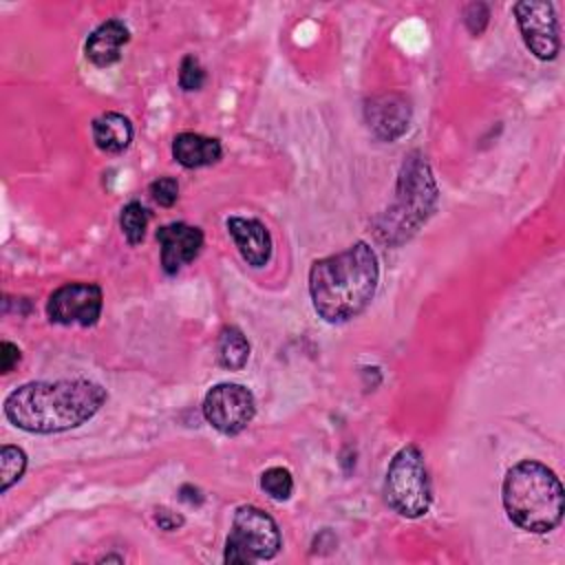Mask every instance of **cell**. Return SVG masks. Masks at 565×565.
<instances>
[{
    "instance_id": "6da1fadb",
    "label": "cell",
    "mask_w": 565,
    "mask_h": 565,
    "mask_svg": "<svg viewBox=\"0 0 565 565\" xmlns=\"http://www.w3.org/2000/svg\"><path fill=\"white\" fill-rule=\"evenodd\" d=\"M106 399V388L90 380L29 382L7 395L4 415L20 430L51 435L86 424Z\"/></svg>"
},
{
    "instance_id": "7a4b0ae2",
    "label": "cell",
    "mask_w": 565,
    "mask_h": 565,
    "mask_svg": "<svg viewBox=\"0 0 565 565\" xmlns=\"http://www.w3.org/2000/svg\"><path fill=\"white\" fill-rule=\"evenodd\" d=\"M377 280V256L369 243L358 241L344 252L331 254L311 265V305L324 322H349L371 305Z\"/></svg>"
},
{
    "instance_id": "3957f363",
    "label": "cell",
    "mask_w": 565,
    "mask_h": 565,
    "mask_svg": "<svg viewBox=\"0 0 565 565\" xmlns=\"http://www.w3.org/2000/svg\"><path fill=\"white\" fill-rule=\"evenodd\" d=\"M501 499L508 519L534 534L554 530L565 510V494L558 477L545 463L523 459L514 463L503 479Z\"/></svg>"
},
{
    "instance_id": "277c9868",
    "label": "cell",
    "mask_w": 565,
    "mask_h": 565,
    "mask_svg": "<svg viewBox=\"0 0 565 565\" xmlns=\"http://www.w3.org/2000/svg\"><path fill=\"white\" fill-rule=\"evenodd\" d=\"M437 205V183L430 166L413 152L397 177L393 205L375 221V234L386 245L408 241Z\"/></svg>"
},
{
    "instance_id": "5b68a950",
    "label": "cell",
    "mask_w": 565,
    "mask_h": 565,
    "mask_svg": "<svg viewBox=\"0 0 565 565\" xmlns=\"http://www.w3.org/2000/svg\"><path fill=\"white\" fill-rule=\"evenodd\" d=\"M386 503L406 519L424 516L433 501L424 455L417 446H404L388 463L384 479Z\"/></svg>"
},
{
    "instance_id": "8992f818",
    "label": "cell",
    "mask_w": 565,
    "mask_h": 565,
    "mask_svg": "<svg viewBox=\"0 0 565 565\" xmlns=\"http://www.w3.org/2000/svg\"><path fill=\"white\" fill-rule=\"evenodd\" d=\"M278 523L256 505H241L232 516V530L225 543V563L269 561L280 550Z\"/></svg>"
},
{
    "instance_id": "52a82bcc",
    "label": "cell",
    "mask_w": 565,
    "mask_h": 565,
    "mask_svg": "<svg viewBox=\"0 0 565 565\" xmlns=\"http://www.w3.org/2000/svg\"><path fill=\"white\" fill-rule=\"evenodd\" d=\"M256 415V399L249 388L221 382L212 386L203 397L205 422L223 435H238L249 426Z\"/></svg>"
},
{
    "instance_id": "ba28073f",
    "label": "cell",
    "mask_w": 565,
    "mask_h": 565,
    "mask_svg": "<svg viewBox=\"0 0 565 565\" xmlns=\"http://www.w3.org/2000/svg\"><path fill=\"white\" fill-rule=\"evenodd\" d=\"M102 307H104V294L99 285L68 282L57 287L51 294L46 302V313L55 324L93 327L102 316Z\"/></svg>"
},
{
    "instance_id": "9c48e42d",
    "label": "cell",
    "mask_w": 565,
    "mask_h": 565,
    "mask_svg": "<svg viewBox=\"0 0 565 565\" xmlns=\"http://www.w3.org/2000/svg\"><path fill=\"white\" fill-rule=\"evenodd\" d=\"M514 15L519 31L523 35L525 46L539 57V60H554L561 49L558 40V22L552 2H536L525 0L514 4Z\"/></svg>"
},
{
    "instance_id": "30bf717a",
    "label": "cell",
    "mask_w": 565,
    "mask_h": 565,
    "mask_svg": "<svg viewBox=\"0 0 565 565\" xmlns=\"http://www.w3.org/2000/svg\"><path fill=\"white\" fill-rule=\"evenodd\" d=\"M157 241L161 247V267L172 276L199 256L203 247V232L188 223H168L157 230Z\"/></svg>"
},
{
    "instance_id": "8fae6325",
    "label": "cell",
    "mask_w": 565,
    "mask_h": 565,
    "mask_svg": "<svg viewBox=\"0 0 565 565\" xmlns=\"http://www.w3.org/2000/svg\"><path fill=\"white\" fill-rule=\"evenodd\" d=\"M364 117L375 137H380L382 141H395L408 130L411 104L404 95L397 93L377 95L366 102Z\"/></svg>"
},
{
    "instance_id": "7c38bea8",
    "label": "cell",
    "mask_w": 565,
    "mask_h": 565,
    "mask_svg": "<svg viewBox=\"0 0 565 565\" xmlns=\"http://www.w3.org/2000/svg\"><path fill=\"white\" fill-rule=\"evenodd\" d=\"M227 232L238 247L243 260L252 267H265L271 258V236L269 230L258 218L230 216Z\"/></svg>"
},
{
    "instance_id": "4fadbf2b",
    "label": "cell",
    "mask_w": 565,
    "mask_h": 565,
    "mask_svg": "<svg viewBox=\"0 0 565 565\" xmlns=\"http://www.w3.org/2000/svg\"><path fill=\"white\" fill-rule=\"evenodd\" d=\"M130 40V31L121 20L102 22L86 40L84 53L95 66H110L121 57V46Z\"/></svg>"
},
{
    "instance_id": "5bb4252c",
    "label": "cell",
    "mask_w": 565,
    "mask_h": 565,
    "mask_svg": "<svg viewBox=\"0 0 565 565\" xmlns=\"http://www.w3.org/2000/svg\"><path fill=\"white\" fill-rule=\"evenodd\" d=\"M223 150L218 139L196 135V132H181L172 139V157L183 168H203L212 166L221 159Z\"/></svg>"
},
{
    "instance_id": "9a60e30c",
    "label": "cell",
    "mask_w": 565,
    "mask_h": 565,
    "mask_svg": "<svg viewBox=\"0 0 565 565\" xmlns=\"http://www.w3.org/2000/svg\"><path fill=\"white\" fill-rule=\"evenodd\" d=\"M93 141L102 152H124L132 141V124L121 113H102L93 119Z\"/></svg>"
},
{
    "instance_id": "2e32d148",
    "label": "cell",
    "mask_w": 565,
    "mask_h": 565,
    "mask_svg": "<svg viewBox=\"0 0 565 565\" xmlns=\"http://www.w3.org/2000/svg\"><path fill=\"white\" fill-rule=\"evenodd\" d=\"M218 364L230 371H241L249 360V342L238 327H223L216 342Z\"/></svg>"
},
{
    "instance_id": "e0dca14e",
    "label": "cell",
    "mask_w": 565,
    "mask_h": 565,
    "mask_svg": "<svg viewBox=\"0 0 565 565\" xmlns=\"http://www.w3.org/2000/svg\"><path fill=\"white\" fill-rule=\"evenodd\" d=\"M148 221H150V212L139 201H130L121 207L119 225H121V232H124V236L130 245H139L143 241L146 230H148Z\"/></svg>"
},
{
    "instance_id": "ac0fdd59",
    "label": "cell",
    "mask_w": 565,
    "mask_h": 565,
    "mask_svg": "<svg viewBox=\"0 0 565 565\" xmlns=\"http://www.w3.org/2000/svg\"><path fill=\"white\" fill-rule=\"evenodd\" d=\"M26 470V455L22 448L4 444L0 448V475H2V492H7Z\"/></svg>"
},
{
    "instance_id": "d6986e66",
    "label": "cell",
    "mask_w": 565,
    "mask_h": 565,
    "mask_svg": "<svg viewBox=\"0 0 565 565\" xmlns=\"http://www.w3.org/2000/svg\"><path fill=\"white\" fill-rule=\"evenodd\" d=\"M260 488L274 499V501H287L294 492V479L287 468H269L260 477Z\"/></svg>"
},
{
    "instance_id": "ffe728a7",
    "label": "cell",
    "mask_w": 565,
    "mask_h": 565,
    "mask_svg": "<svg viewBox=\"0 0 565 565\" xmlns=\"http://www.w3.org/2000/svg\"><path fill=\"white\" fill-rule=\"evenodd\" d=\"M205 82V71L194 55H185L179 68V84L183 90H199Z\"/></svg>"
},
{
    "instance_id": "44dd1931",
    "label": "cell",
    "mask_w": 565,
    "mask_h": 565,
    "mask_svg": "<svg viewBox=\"0 0 565 565\" xmlns=\"http://www.w3.org/2000/svg\"><path fill=\"white\" fill-rule=\"evenodd\" d=\"M150 196L161 207H172L179 199V183L174 177H159L150 183Z\"/></svg>"
},
{
    "instance_id": "7402d4cb",
    "label": "cell",
    "mask_w": 565,
    "mask_h": 565,
    "mask_svg": "<svg viewBox=\"0 0 565 565\" xmlns=\"http://www.w3.org/2000/svg\"><path fill=\"white\" fill-rule=\"evenodd\" d=\"M488 18H490V11H488V7L483 2H472L463 11V22H466V26H468V31L472 35H481L483 33V29L488 26Z\"/></svg>"
},
{
    "instance_id": "603a6c76",
    "label": "cell",
    "mask_w": 565,
    "mask_h": 565,
    "mask_svg": "<svg viewBox=\"0 0 565 565\" xmlns=\"http://www.w3.org/2000/svg\"><path fill=\"white\" fill-rule=\"evenodd\" d=\"M18 362H20V349L13 342L4 340L0 344V371L2 373H11Z\"/></svg>"
},
{
    "instance_id": "cb8c5ba5",
    "label": "cell",
    "mask_w": 565,
    "mask_h": 565,
    "mask_svg": "<svg viewBox=\"0 0 565 565\" xmlns=\"http://www.w3.org/2000/svg\"><path fill=\"white\" fill-rule=\"evenodd\" d=\"M154 521H157V525H159L161 530H168V532L183 525V516H179V514H174V512H170V510H166V508L157 510Z\"/></svg>"
}]
</instances>
